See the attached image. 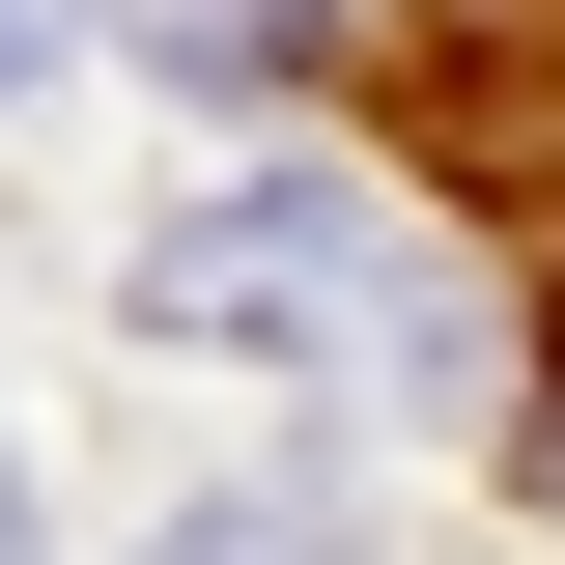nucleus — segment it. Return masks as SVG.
Instances as JSON below:
<instances>
[{"instance_id": "obj_1", "label": "nucleus", "mask_w": 565, "mask_h": 565, "mask_svg": "<svg viewBox=\"0 0 565 565\" xmlns=\"http://www.w3.org/2000/svg\"><path fill=\"white\" fill-rule=\"evenodd\" d=\"M141 311H226V340H340V367H481V282L424 255L396 199H340V170H282V199H199L170 255H141Z\"/></svg>"}, {"instance_id": "obj_2", "label": "nucleus", "mask_w": 565, "mask_h": 565, "mask_svg": "<svg viewBox=\"0 0 565 565\" xmlns=\"http://www.w3.org/2000/svg\"><path fill=\"white\" fill-rule=\"evenodd\" d=\"M141 565H367V509L311 481V452H282V481H226V509H170Z\"/></svg>"}, {"instance_id": "obj_3", "label": "nucleus", "mask_w": 565, "mask_h": 565, "mask_svg": "<svg viewBox=\"0 0 565 565\" xmlns=\"http://www.w3.org/2000/svg\"><path fill=\"white\" fill-rule=\"evenodd\" d=\"M311 57V0H170V85H282Z\"/></svg>"}, {"instance_id": "obj_4", "label": "nucleus", "mask_w": 565, "mask_h": 565, "mask_svg": "<svg viewBox=\"0 0 565 565\" xmlns=\"http://www.w3.org/2000/svg\"><path fill=\"white\" fill-rule=\"evenodd\" d=\"M29 57H57V29H29V0H0V85H29Z\"/></svg>"}, {"instance_id": "obj_5", "label": "nucleus", "mask_w": 565, "mask_h": 565, "mask_svg": "<svg viewBox=\"0 0 565 565\" xmlns=\"http://www.w3.org/2000/svg\"><path fill=\"white\" fill-rule=\"evenodd\" d=\"M0 565H29V481H0Z\"/></svg>"}]
</instances>
